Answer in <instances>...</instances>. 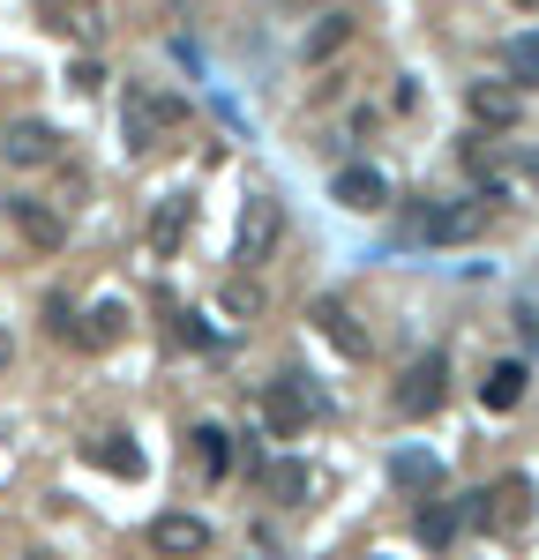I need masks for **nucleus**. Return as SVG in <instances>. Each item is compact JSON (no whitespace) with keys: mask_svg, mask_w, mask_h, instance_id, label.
I'll use <instances>...</instances> for the list:
<instances>
[{"mask_svg":"<svg viewBox=\"0 0 539 560\" xmlns=\"http://www.w3.org/2000/svg\"><path fill=\"white\" fill-rule=\"evenodd\" d=\"M465 523H488V530H502V538H517V530L532 523V478H525V471L494 478L488 493L465 501Z\"/></svg>","mask_w":539,"mask_h":560,"instance_id":"nucleus-1","label":"nucleus"},{"mask_svg":"<svg viewBox=\"0 0 539 560\" xmlns=\"http://www.w3.org/2000/svg\"><path fill=\"white\" fill-rule=\"evenodd\" d=\"M443 396H449V359H443V351L412 359V366L398 374V388H390L398 419H427V411H443Z\"/></svg>","mask_w":539,"mask_h":560,"instance_id":"nucleus-2","label":"nucleus"},{"mask_svg":"<svg viewBox=\"0 0 539 560\" xmlns=\"http://www.w3.org/2000/svg\"><path fill=\"white\" fill-rule=\"evenodd\" d=\"M494 224V195H465V202H443V210L420 217V240L427 247H465V240H480Z\"/></svg>","mask_w":539,"mask_h":560,"instance_id":"nucleus-3","label":"nucleus"},{"mask_svg":"<svg viewBox=\"0 0 539 560\" xmlns=\"http://www.w3.org/2000/svg\"><path fill=\"white\" fill-rule=\"evenodd\" d=\"M277 232H285L277 195H248V210H240V224H232V261H240V269L270 261V255H277Z\"/></svg>","mask_w":539,"mask_h":560,"instance_id":"nucleus-4","label":"nucleus"},{"mask_svg":"<svg viewBox=\"0 0 539 560\" xmlns=\"http://www.w3.org/2000/svg\"><path fill=\"white\" fill-rule=\"evenodd\" d=\"M165 128H180V97H165V90H128V113H121L128 150H158Z\"/></svg>","mask_w":539,"mask_h":560,"instance_id":"nucleus-5","label":"nucleus"},{"mask_svg":"<svg viewBox=\"0 0 539 560\" xmlns=\"http://www.w3.org/2000/svg\"><path fill=\"white\" fill-rule=\"evenodd\" d=\"M0 158H8L15 173H38V165L60 158V135L45 128V120H8V128H0Z\"/></svg>","mask_w":539,"mask_h":560,"instance_id":"nucleus-6","label":"nucleus"},{"mask_svg":"<svg viewBox=\"0 0 539 560\" xmlns=\"http://www.w3.org/2000/svg\"><path fill=\"white\" fill-rule=\"evenodd\" d=\"M330 202H337V210L375 217L382 202H390V179L375 173V165H337V179H330Z\"/></svg>","mask_w":539,"mask_h":560,"instance_id":"nucleus-7","label":"nucleus"},{"mask_svg":"<svg viewBox=\"0 0 539 560\" xmlns=\"http://www.w3.org/2000/svg\"><path fill=\"white\" fill-rule=\"evenodd\" d=\"M308 411H314V396H308V382H300V374H277V382L263 388V419L277 433H300V427H308Z\"/></svg>","mask_w":539,"mask_h":560,"instance_id":"nucleus-8","label":"nucleus"},{"mask_svg":"<svg viewBox=\"0 0 539 560\" xmlns=\"http://www.w3.org/2000/svg\"><path fill=\"white\" fill-rule=\"evenodd\" d=\"M150 546H158L165 560L210 553V523H203V516H187V509H173V516H158V523H150Z\"/></svg>","mask_w":539,"mask_h":560,"instance_id":"nucleus-9","label":"nucleus"},{"mask_svg":"<svg viewBox=\"0 0 539 560\" xmlns=\"http://www.w3.org/2000/svg\"><path fill=\"white\" fill-rule=\"evenodd\" d=\"M8 217H15V232H23L31 247H45V255H53V247L68 240V217H60V210H45L38 195H8Z\"/></svg>","mask_w":539,"mask_h":560,"instance_id":"nucleus-10","label":"nucleus"},{"mask_svg":"<svg viewBox=\"0 0 539 560\" xmlns=\"http://www.w3.org/2000/svg\"><path fill=\"white\" fill-rule=\"evenodd\" d=\"M465 105H472V120H488V128H517V120H525V97L509 83H472Z\"/></svg>","mask_w":539,"mask_h":560,"instance_id":"nucleus-11","label":"nucleus"},{"mask_svg":"<svg viewBox=\"0 0 539 560\" xmlns=\"http://www.w3.org/2000/svg\"><path fill=\"white\" fill-rule=\"evenodd\" d=\"M121 337H128V306H121V300L90 306L83 322H76V345H83V351H113Z\"/></svg>","mask_w":539,"mask_h":560,"instance_id":"nucleus-12","label":"nucleus"},{"mask_svg":"<svg viewBox=\"0 0 539 560\" xmlns=\"http://www.w3.org/2000/svg\"><path fill=\"white\" fill-rule=\"evenodd\" d=\"M187 224H195V202H187V195H165V202H158V217H150V247H158V255H180Z\"/></svg>","mask_w":539,"mask_h":560,"instance_id":"nucleus-13","label":"nucleus"},{"mask_svg":"<svg viewBox=\"0 0 539 560\" xmlns=\"http://www.w3.org/2000/svg\"><path fill=\"white\" fill-rule=\"evenodd\" d=\"M480 404H488V411H517V404H525V359H502V366H488Z\"/></svg>","mask_w":539,"mask_h":560,"instance_id":"nucleus-14","label":"nucleus"},{"mask_svg":"<svg viewBox=\"0 0 539 560\" xmlns=\"http://www.w3.org/2000/svg\"><path fill=\"white\" fill-rule=\"evenodd\" d=\"M90 464L113 471V478H142V448H135L128 433H98V441H90Z\"/></svg>","mask_w":539,"mask_h":560,"instance_id":"nucleus-15","label":"nucleus"},{"mask_svg":"<svg viewBox=\"0 0 539 560\" xmlns=\"http://www.w3.org/2000/svg\"><path fill=\"white\" fill-rule=\"evenodd\" d=\"M314 322H322V337H330V345L345 351V359H367V337L353 329V314H345L337 300H322V306H314Z\"/></svg>","mask_w":539,"mask_h":560,"instance_id":"nucleus-16","label":"nucleus"},{"mask_svg":"<svg viewBox=\"0 0 539 560\" xmlns=\"http://www.w3.org/2000/svg\"><path fill=\"white\" fill-rule=\"evenodd\" d=\"M187 441H195V464H203V478H225V471H232V433H225V427H195Z\"/></svg>","mask_w":539,"mask_h":560,"instance_id":"nucleus-17","label":"nucleus"},{"mask_svg":"<svg viewBox=\"0 0 539 560\" xmlns=\"http://www.w3.org/2000/svg\"><path fill=\"white\" fill-rule=\"evenodd\" d=\"M263 493L270 501H308V464H263Z\"/></svg>","mask_w":539,"mask_h":560,"instance_id":"nucleus-18","label":"nucleus"},{"mask_svg":"<svg viewBox=\"0 0 539 560\" xmlns=\"http://www.w3.org/2000/svg\"><path fill=\"white\" fill-rule=\"evenodd\" d=\"M390 471H398V486H412V493H435V486H443V464H435V456H420V448H398V464H390Z\"/></svg>","mask_w":539,"mask_h":560,"instance_id":"nucleus-19","label":"nucleus"},{"mask_svg":"<svg viewBox=\"0 0 539 560\" xmlns=\"http://www.w3.org/2000/svg\"><path fill=\"white\" fill-rule=\"evenodd\" d=\"M420 538H427V546H449V538H457V523H465V509H449V501H435V509H420Z\"/></svg>","mask_w":539,"mask_h":560,"instance_id":"nucleus-20","label":"nucleus"},{"mask_svg":"<svg viewBox=\"0 0 539 560\" xmlns=\"http://www.w3.org/2000/svg\"><path fill=\"white\" fill-rule=\"evenodd\" d=\"M502 60H509V75H517V83H532V75H539V31L509 38V45H502Z\"/></svg>","mask_w":539,"mask_h":560,"instance_id":"nucleus-21","label":"nucleus"},{"mask_svg":"<svg viewBox=\"0 0 539 560\" xmlns=\"http://www.w3.org/2000/svg\"><path fill=\"white\" fill-rule=\"evenodd\" d=\"M345 38H353V15H322V31L308 38V60H330Z\"/></svg>","mask_w":539,"mask_h":560,"instance_id":"nucleus-22","label":"nucleus"},{"mask_svg":"<svg viewBox=\"0 0 539 560\" xmlns=\"http://www.w3.org/2000/svg\"><path fill=\"white\" fill-rule=\"evenodd\" d=\"M225 306H232V314H255L263 300H255V284H232V292H225Z\"/></svg>","mask_w":539,"mask_h":560,"instance_id":"nucleus-23","label":"nucleus"},{"mask_svg":"<svg viewBox=\"0 0 539 560\" xmlns=\"http://www.w3.org/2000/svg\"><path fill=\"white\" fill-rule=\"evenodd\" d=\"M68 83H76V90H98L105 75H98V60H76V68H68Z\"/></svg>","mask_w":539,"mask_h":560,"instance_id":"nucleus-24","label":"nucleus"},{"mask_svg":"<svg viewBox=\"0 0 539 560\" xmlns=\"http://www.w3.org/2000/svg\"><path fill=\"white\" fill-rule=\"evenodd\" d=\"M15 560H53V553H45V546H31V553H15Z\"/></svg>","mask_w":539,"mask_h":560,"instance_id":"nucleus-25","label":"nucleus"},{"mask_svg":"<svg viewBox=\"0 0 539 560\" xmlns=\"http://www.w3.org/2000/svg\"><path fill=\"white\" fill-rule=\"evenodd\" d=\"M0 366H8V329H0Z\"/></svg>","mask_w":539,"mask_h":560,"instance_id":"nucleus-26","label":"nucleus"},{"mask_svg":"<svg viewBox=\"0 0 539 560\" xmlns=\"http://www.w3.org/2000/svg\"><path fill=\"white\" fill-rule=\"evenodd\" d=\"M525 173H539V150H532V158H525Z\"/></svg>","mask_w":539,"mask_h":560,"instance_id":"nucleus-27","label":"nucleus"},{"mask_svg":"<svg viewBox=\"0 0 539 560\" xmlns=\"http://www.w3.org/2000/svg\"><path fill=\"white\" fill-rule=\"evenodd\" d=\"M509 8H539V0H509Z\"/></svg>","mask_w":539,"mask_h":560,"instance_id":"nucleus-28","label":"nucleus"}]
</instances>
